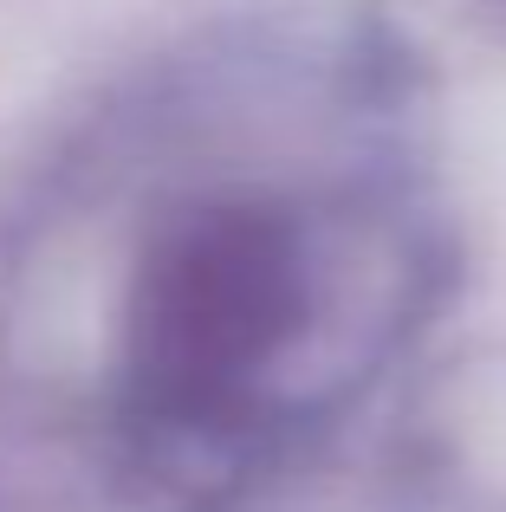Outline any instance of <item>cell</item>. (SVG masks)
<instances>
[{
    "label": "cell",
    "instance_id": "obj_1",
    "mask_svg": "<svg viewBox=\"0 0 506 512\" xmlns=\"http://www.w3.org/2000/svg\"><path fill=\"white\" fill-rule=\"evenodd\" d=\"M286 312V266L260 227H215L176 260L156 318V357L176 383H221L273 338Z\"/></svg>",
    "mask_w": 506,
    "mask_h": 512
}]
</instances>
